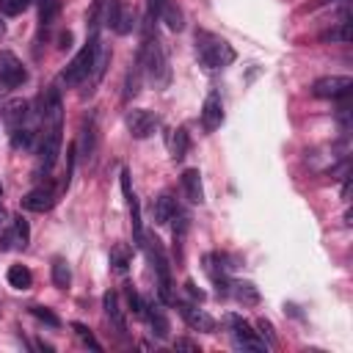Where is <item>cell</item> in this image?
Wrapping results in <instances>:
<instances>
[{
    "label": "cell",
    "instance_id": "obj_16",
    "mask_svg": "<svg viewBox=\"0 0 353 353\" xmlns=\"http://www.w3.org/2000/svg\"><path fill=\"white\" fill-rule=\"evenodd\" d=\"M182 188H185L188 201H193V204H201V201H204V188H201V174H199V168H185V171H182Z\"/></svg>",
    "mask_w": 353,
    "mask_h": 353
},
{
    "label": "cell",
    "instance_id": "obj_8",
    "mask_svg": "<svg viewBox=\"0 0 353 353\" xmlns=\"http://www.w3.org/2000/svg\"><path fill=\"white\" fill-rule=\"evenodd\" d=\"M55 201H58V190L52 182H41L22 196V207L30 212H47V210H52Z\"/></svg>",
    "mask_w": 353,
    "mask_h": 353
},
{
    "label": "cell",
    "instance_id": "obj_35",
    "mask_svg": "<svg viewBox=\"0 0 353 353\" xmlns=\"http://www.w3.org/2000/svg\"><path fill=\"white\" fill-rule=\"evenodd\" d=\"M185 292H188V295H190L193 301H199V303L204 301V292H201V290L196 287V281H185Z\"/></svg>",
    "mask_w": 353,
    "mask_h": 353
},
{
    "label": "cell",
    "instance_id": "obj_26",
    "mask_svg": "<svg viewBox=\"0 0 353 353\" xmlns=\"http://www.w3.org/2000/svg\"><path fill=\"white\" fill-rule=\"evenodd\" d=\"M143 314H146V320L152 325V334H157L160 339H165L168 336V320H165V314L160 309H152V312H143Z\"/></svg>",
    "mask_w": 353,
    "mask_h": 353
},
{
    "label": "cell",
    "instance_id": "obj_6",
    "mask_svg": "<svg viewBox=\"0 0 353 353\" xmlns=\"http://www.w3.org/2000/svg\"><path fill=\"white\" fill-rule=\"evenodd\" d=\"M226 323H229V328H232V334H234L237 347H243V350H256V353H265V350H268V342H265V339H259V334H256V331H254L243 317L229 314V317H226Z\"/></svg>",
    "mask_w": 353,
    "mask_h": 353
},
{
    "label": "cell",
    "instance_id": "obj_15",
    "mask_svg": "<svg viewBox=\"0 0 353 353\" xmlns=\"http://www.w3.org/2000/svg\"><path fill=\"white\" fill-rule=\"evenodd\" d=\"M28 110H30L28 99H11V102L3 105V119H6V124H8L11 130H14V127H25Z\"/></svg>",
    "mask_w": 353,
    "mask_h": 353
},
{
    "label": "cell",
    "instance_id": "obj_28",
    "mask_svg": "<svg viewBox=\"0 0 353 353\" xmlns=\"http://www.w3.org/2000/svg\"><path fill=\"white\" fill-rule=\"evenodd\" d=\"M11 243H14L11 218H8V212H6V210H3V204H0V248H3V251H8V248H11Z\"/></svg>",
    "mask_w": 353,
    "mask_h": 353
},
{
    "label": "cell",
    "instance_id": "obj_1",
    "mask_svg": "<svg viewBox=\"0 0 353 353\" xmlns=\"http://www.w3.org/2000/svg\"><path fill=\"white\" fill-rule=\"evenodd\" d=\"M138 69L146 74V80H149L154 88H165L168 80H171V72H168V61H165L163 44H160L157 33H152L149 25H146L143 44H141V55H138Z\"/></svg>",
    "mask_w": 353,
    "mask_h": 353
},
{
    "label": "cell",
    "instance_id": "obj_13",
    "mask_svg": "<svg viewBox=\"0 0 353 353\" xmlns=\"http://www.w3.org/2000/svg\"><path fill=\"white\" fill-rule=\"evenodd\" d=\"M221 124H223V102H221L218 91H210L204 105H201V127L207 132H215Z\"/></svg>",
    "mask_w": 353,
    "mask_h": 353
},
{
    "label": "cell",
    "instance_id": "obj_33",
    "mask_svg": "<svg viewBox=\"0 0 353 353\" xmlns=\"http://www.w3.org/2000/svg\"><path fill=\"white\" fill-rule=\"evenodd\" d=\"M127 303H130V309H132V314H138V317H143V312H146V306H143V301H141V295L132 290V287H127Z\"/></svg>",
    "mask_w": 353,
    "mask_h": 353
},
{
    "label": "cell",
    "instance_id": "obj_9",
    "mask_svg": "<svg viewBox=\"0 0 353 353\" xmlns=\"http://www.w3.org/2000/svg\"><path fill=\"white\" fill-rule=\"evenodd\" d=\"M25 80H28V69L22 66V61H19L14 52L3 50V52H0V83L8 85V88H17V85H22Z\"/></svg>",
    "mask_w": 353,
    "mask_h": 353
},
{
    "label": "cell",
    "instance_id": "obj_19",
    "mask_svg": "<svg viewBox=\"0 0 353 353\" xmlns=\"http://www.w3.org/2000/svg\"><path fill=\"white\" fill-rule=\"evenodd\" d=\"M108 262H110V268H113L116 273H127V268H130V262H132V248H130L127 243H116V245L110 248Z\"/></svg>",
    "mask_w": 353,
    "mask_h": 353
},
{
    "label": "cell",
    "instance_id": "obj_3",
    "mask_svg": "<svg viewBox=\"0 0 353 353\" xmlns=\"http://www.w3.org/2000/svg\"><path fill=\"white\" fill-rule=\"evenodd\" d=\"M146 248V256H149V265L157 276V295L163 303H174V292H171V268H168V256H165V248L157 237H146L143 234V243Z\"/></svg>",
    "mask_w": 353,
    "mask_h": 353
},
{
    "label": "cell",
    "instance_id": "obj_32",
    "mask_svg": "<svg viewBox=\"0 0 353 353\" xmlns=\"http://www.w3.org/2000/svg\"><path fill=\"white\" fill-rule=\"evenodd\" d=\"M72 328H74V334L80 336V342H83V345H88L91 350H102V345H99V342L94 339V334H91V331H88V328L83 325V323H74Z\"/></svg>",
    "mask_w": 353,
    "mask_h": 353
},
{
    "label": "cell",
    "instance_id": "obj_5",
    "mask_svg": "<svg viewBox=\"0 0 353 353\" xmlns=\"http://www.w3.org/2000/svg\"><path fill=\"white\" fill-rule=\"evenodd\" d=\"M61 130L63 124H44V135L39 143V174H50L61 154Z\"/></svg>",
    "mask_w": 353,
    "mask_h": 353
},
{
    "label": "cell",
    "instance_id": "obj_4",
    "mask_svg": "<svg viewBox=\"0 0 353 353\" xmlns=\"http://www.w3.org/2000/svg\"><path fill=\"white\" fill-rule=\"evenodd\" d=\"M97 52H99V36H97V30H91V33H88V41L83 44V50H80V52L72 58V63L63 69L66 85H80V83L91 74L94 61H97Z\"/></svg>",
    "mask_w": 353,
    "mask_h": 353
},
{
    "label": "cell",
    "instance_id": "obj_21",
    "mask_svg": "<svg viewBox=\"0 0 353 353\" xmlns=\"http://www.w3.org/2000/svg\"><path fill=\"white\" fill-rule=\"evenodd\" d=\"M232 287V292H234V298L240 301V303H245V306H256L259 303V290L251 284V281H234V284H229Z\"/></svg>",
    "mask_w": 353,
    "mask_h": 353
},
{
    "label": "cell",
    "instance_id": "obj_11",
    "mask_svg": "<svg viewBox=\"0 0 353 353\" xmlns=\"http://www.w3.org/2000/svg\"><path fill=\"white\" fill-rule=\"evenodd\" d=\"M108 28L113 30V33H119V36H127L132 28H135V14L121 3V0H113L110 3V11H108Z\"/></svg>",
    "mask_w": 353,
    "mask_h": 353
},
{
    "label": "cell",
    "instance_id": "obj_27",
    "mask_svg": "<svg viewBox=\"0 0 353 353\" xmlns=\"http://www.w3.org/2000/svg\"><path fill=\"white\" fill-rule=\"evenodd\" d=\"M11 229H14V243L25 248V245L30 243V226H28V221H25L22 215L11 218Z\"/></svg>",
    "mask_w": 353,
    "mask_h": 353
},
{
    "label": "cell",
    "instance_id": "obj_25",
    "mask_svg": "<svg viewBox=\"0 0 353 353\" xmlns=\"http://www.w3.org/2000/svg\"><path fill=\"white\" fill-rule=\"evenodd\" d=\"M52 284L58 287V290H66L69 284H72V270H69V265L58 256V259H52Z\"/></svg>",
    "mask_w": 353,
    "mask_h": 353
},
{
    "label": "cell",
    "instance_id": "obj_31",
    "mask_svg": "<svg viewBox=\"0 0 353 353\" xmlns=\"http://www.w3.org/2000/svg\"><path fill=\"white\" fill-rule=\"evenodd\" d=\"M28 6H30V0H0V11H3L6 17H17V14H22Z\"/></svg>",
    "mask_w": 353,
    "mask_h": 353
},
{
    "label": "cell",
    "instance_id": "obj_18",
    "mask_svg": "<svg viewBox=\"0 0 353 353\" xmlns=\"http://www.w3.org/2000/svg\"><path fill=\"white\" fill-rule=\"evenodd\" d=\"M176 212V201L168 196V193H160L154 201H152V215H154V223H168Z\"/></svg>",
    "mask_w": 353,
    "mask_h": 353
},
{
    "label": "cell",
    "instance_id": "obj_14",
    "mask_svg": "<svg viewBox=\"0 0 353 353\" xmlns=\"http://www.w3.org/2000/svg\"><path fill=\"white\" fill-rule=\"evenodd\" d=\"M179 314H182V320H185L190 328H196V331H207V334L215 331V320H212L207 312H201V309H196V306H190V303H179Z\"/></svg>",
    "mask_w": 353,
    "mask_h": 353
},
{
    "label": "cell",
    "instance_id": "obj_36",
    "mask_svg": "<svg viewBox=\"0 0 353 353\" xmlns=\"http://www.w3.org/2000/svg\"><path fill=\"white\" fill-rule=\"evenodd\" d=\"M174 347H176V350H190V353H196V350H199V345H196V342H190V339H176V342H174Z\"/></svg>",
    "mask_w": 353,
    "mask_h": 353
},
{
    "label": "cell",
    "instance_id": "obj_38",
    "mask_svg": "<svg viewBox=\"0 0 353 353\" xmlns=\"http://www.w3.org/2000/svg\"><path fill=\"white\" fill-rule=\"evenodd\" d=\"M328 3H336V0H317V6H328Z\"/></svg>",
    "mask_w": 353,
    "mask_h": 353
},
{
    "label": "cell",
    "instance_id": "obj_17",
    "mask_svg": "<svg viewBox=\"0 0 353 353\" xmlns=\"http://www.w3.org/2000/svg\"><path fill=\"white\" fill-rule=\"evenodd\" d=\"M102 309H105V317L116 325V331H121L124 334V312H121V303H119V295L116 292H105L102 295Z\"/></svg>",
    "mask_w": 353,
    "mask_h": 353
},
{
    "label": "cell",
    "instance_id": "obj_37",
    "mask_svg": "<svg viewBox=\"0 0 353 353\" xmlns=\"http://www.w3.org/2000/svg\"><path fill=\"white\" fill-rule=\"evenodd\" d=\"M69 47H72V33L66 30V33L58 36V50H69Z\"/></svg>",
    "mask_w": 353,
    "mask_h": 353
},
{
    "label": "cell",
    "instance_id": "obj_29",
    "mask_svg": "<svg viewBox=\"0 0 353 353\" xmlns=\"http://www.w3.org/2000/svg\"><path fill=\"white\" fill-rule=\"evenodd\" d=\"M30 143H33L30 127H14V130H11V146H14V149H28Z\"/></svg>",
    "mask_w": 353,
    "mask_h": 353
},
{
    "label": "cell",
    "instance_id": "obj_7",
    "mask_svg": "<svg viewBox=\"0 0 353 353\" xmlns=\"http://www.w3.org/2000/svg\"><path fill=\"white\" fill-rule=\"evenodd\" d=\"M353 88V80L350 77H342V74H328V77H320L314 80L312 85V94L320 97V99H345Z\"/></svg>",
    "mask_w": 353,
    "mask_h": 353
},
{
    "label": "cell",
    "instance_id": "obj_34",
    "mask_svg": "<svg viewBox=\"0 0 353 353\" xmlns=\"http://www.w3.org/2000/svg\"><path fill=\"white\" fill-rule=\"evenodd\" d=\"M256 328H259L256 334H262V336H268V345H273V342H276V334H273V325H270V323H268L265 317H262V320H256Z\"/></svg>",
    "mask_w": 353,
    "mask_h": 353
},
{
    "label": "cell",
    "instance_id": "obj_22",
    "mask_svg": "<svg viewBox=\"0 0 353 353\" xmlns=\"http://www.w3.org/2000/svg\"><path fill=\"white\" fill-rule=\"evenodd\" d=\"M58 11H61L58 0H39V28H41V33L47 28H52V22L58 19Z\"/></svg>",
    "mask_w": 353,
    "mask_h": 353
},
{
    "label": "cell",
    "instance_id": "obj_30",
    "mask_svg": "<svg viewBox=\"0 0 353 353\" xmlns=\"http://www.w3.org/2000/svg\"><path fill=\"white\" fill-rule=\"evenodd\" d=\"M30 314H33L36 320H41V323L52 325V328H58V325H61V317H58L52 309H47V306H30Z\"/></svg>",
    "mask_w": 353,
    "mask_h": 353
},
{
    "label": "cell",
    "instance_id": "obj_39",
    "mask_svg": "<svg viewBox=\"0 0 353 353\" xmlns=\"http://www.w3.org/2000/svg\"><path fill=\"white\" fill-rule=\"evenodd\" d=\"M3 33H6V25H3V19H0V36H3Z\"/></svg>",
    "mask_w": 353,
    "mask_h": 353
},
{
    "label": "cell",
    "instance_id": "obj_20",
    "mask_svg": "<svg viewBox=\"0 0 353 353\" xmlns=\"http://www.w3.org/2000/svg\"><path fill=\"white\" fill-rule=\"evenodd\" d=\"M6 281H8L14 290H30V287H33V273H30L25 265H11L8 273H6Z\"/></svg>",
    "mask_w": 353,
    "mask_h": 353
},
{
    "label": "cell",
    "instance_id": "obj_24",
    "mask_svg": "<svg viewBox=\"0 0 353 353\" xmlns=\"http://www.w3.org/2000/svg\"><path fill=\"white\" fill-rule=\"evenodd\" d=\"M320 39H323V41H342V44H347V41H350V17L345 14V17L339 19V28L320 33Z\"/></svg>",
    "mask_w": 353,
    "mask_h": 353
},
{
    "label": "cell",
    "instance_id": "obj_2",
    "mask_svg": "<svg viewBox=\"0 0 353 353\" xmlns=\"http://www.w3.org/2000/svg\"><path fill=\"white\" fill-rule=\"evenodd\" d=\"M196 55L207 69H223L237 58V52L229 41H223L221 36L207 33V30L196 33Z\"/></svg>",
    "mask_w": 353,
    "mask_h": 353
},
{
    "label": "cell",
    "instance_id": "obj_10",
    "mask_svg": "<svg viewBox=\"0 0 353 353\" xmlns=\"http://www.w3.org/2000/svg\"><path fill=\"white\" fill-rule=\"evenodd\" d=\"M124 124H127V130H130V135H132V138L143 141V138H149V135L157 130V116H154V113H149V110L135 108V110H127Z\"/></svg>",
    "mask_w": 353,
    "mask_h": 353
},
{
    "label": "cell",
    "instance_id": "obj_23",
    "mask_svg": "<svg viewBox=\"0 0 353 353\" xmlns=\"http://www.w3.org/2000/svg\"><path fill=\"white\" fill-rule=\"evenodd\" d=\"M188 146H190L188 130H185V127H176V130H174V135H171V157H174V160H185Z\"/></svg>",
    "mask_w": 353,
    "mask_h": 353
},
{
    "label": "cell",
    "instance_id": "obj_12",
    "mask_svg": "<svg viewBox=\"0 0 353 353\" xmlns=\"http://www.w3.org/2000/svg\"><path fill=\"white\" fill-rule=\"evenodd\" d=\"M97 141H99V135H97V121H94V116H88V119L83 121V127H80V141L74 143V149L80 152L77 157H80L83 163H94Z\"/></svg>",
    "mask_w": 353,
    "mask_h": 353
}]
</instances>
